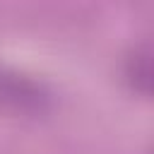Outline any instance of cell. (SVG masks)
<instances>
[{
    "mask_svg": "<svg viewBox=\"0 0 154 154\" xmlns=\"http://www.w3.org/2000/svg\"><path fill=\"white\" fill-rule=\"evenodd\" d=\"M46 96L41 89L22 75L0 70V103H10L14 108H41Z\"/></svg>",
    "mask_w": 154,
    "mask_h": 154,
    "instance_id": "1",
    "label": "cell"
},
{
    "mask_svg": "<svg viewBox=\"0 0 154 154\" xmlns=\"http://www.w3.org/2000/svg\"><path fill=\"white\" fill-rule=\"evenodd\" d=\"M130 84L142 91L149 94V79H152V51H149V41L140 43L132 48V53L128 55V70H125Z\"/></svg>",
    "mask_w": 154,
    "mask_h": 154,
    "instance_id": "2",
    "label": "cell"
}]
</instances>
